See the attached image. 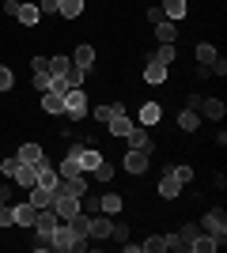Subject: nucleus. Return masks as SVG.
I'll list each match as a JSON object with an SVG mask.
<instances>
[{
	"mask_svg": "<svg viewBox=\"0 0 227 253\" xmlns=\"http://www.w3.org/2000/svg\"><path fill=\"white\" fill-rule=\"evenodd\" d=\"M65 114L76 117V121H84L87 117V91H80V87L65 91Z\"/></svg>",
	"mask_w": 227,
	"mask_h": 253,
	"instance_id": "1",
	"label": "nucleus"
},
{
	"mask_svg": "<svg viewBox=\"0 0 227 253\" xmlns=\"http://www.w3.org/2000/svg\"><path fill=\"white\" fill-rule=\"evenodd\" d=\"M121 167L129 170V174H148V167H151V155H148V151H136V148H129V151H125V159H121Z\"/></svg>",
	"mask_w": 227,
	"mask_h": 253,
	"instance_id": "2",
	"label": "nucleus"
},
{
	"mask_svg": "<svg viewBox=\"0 0 227 253\" xmlns=\"http://www.w3.org/2000/svg\"><path fill=\"white\" fill-rule=\"evenodd\" d=\"M49 208L61 215V219H72L76 211H80V197H68V193H53V204Z\"/></svg>",
	"mask_w": 227,
	"mask_h": 253,
	"instance_id": "3",
	"label": "nucleus"
},
{
	"mask_svg": "<svg viewBox=\"0 0 227 253\" xmlns=\"http://www.w3.org/2000/svg\"><path fill=\"white\" fill-rule=\"evenodd\" d=\"M125 144H129V148H136V151H148V155L155 151V148H151V136H148V128H144V125H133L129 132H125Z\"/></svg>",
	"mask_w": 227,
	"mask_h": 253,
	"instance_id": "4",
	"label": "nucleus"
},
{
	"mask_svg": "<svg viewBox=\"0 0 227 253\" xmlns=\"http://www.w3.org/2000/svg\"><path fill=\"white\" fill-rule=\"evenodd\" d=\"M15 155H19V163H31V167H49V159H45V151L38 148V144H23L19 151H15Z\"/></svg>",
	"mask_w": 227,
	"mask_h": 253,
	"instance_id": "5",
	"label": "nucleus"
},
{
	"mask_svg": "<svg viewBox=\"0 0 227 253\" xmlns=\"http://www.w3.org/2000/svg\"><path fill=\"white\" fill-rule=\"evenodd\" d=\"M80 148H84V144H76V148L65 151V163L57 167V174H61V178H76V174H84V170H80Z\"/></svg>",
	"mask_w": 227,
	"mask_h": 253,
	"instance_id": "6",
	"label": "nucleus"
},
{
	"mask_svg": "<svg viewBox=\"0 0 227 253\" xmlns=\"http://www.w3.org/2000/svg\"><path fill=\"white\" fill-rule=\"evenodd\" d=\"M53 193H68V197H87V178L76 174V178H61Z\"/></svg>",
	"mask_w": 227,
	"mask_h": 253,
	"instance_id": "7",
	"label": "nucleus"
},
{
	"mask_svg": "<svg viewBox=\"0 0 227 253\" xmlns=\"http://www.w3.org/2000/svg\"><path fill=\"white\" fill-rule=\"evenodd\" d=\"M205 231H208V234H216L220 242L227 238V215H224L220 208H212V211L205 215Z\"/></svg>",
	"mask_w": 227,
	"mask_h": 253,
	"instance_id": "8",
	"label": "nucleus"
},
{
	"mask_svg": "<svg viewBox=\"0 0 227 253\" xmlns=\"http://www.w3.org/2000/svg\"><path fill=\"white\" fill-rule=\"evenodd\" d=\"M220 246H224V242H220L216 234H208V231L201 234V231H197V238H193V246H189V253H216Z\"/></svg>",
	"mask_w": 227,
	"mask_h": 253,
	"instance_id": "9",
	"label": "nucleus"
},
{
	"mask_svg": "<svg viewBox=\"0 0 227 253\" xmlns=\"http://www.w3.org/2000/svg\"><path fill=\"white\" fill-rule=\"evenodd\" d=\"M110 231H114V223H110V215H102V211H98V215H91V238H95V242H102V238H110Z\"/></svg>",
	"mask_w": 227,
	"mask_h": 253,
	"instance_id": "10",
	"label": "nucleus"
},
{
	"mask_svg": "<svg viewBox=\"0 0 227 253\" xmlns=\"http://www.w3.org/2000/svg\"><path fill=\"white\" fill-rule=\"evenodd\" d=\"M11 211H15V223H19V227H34V219H38V208H34L31 201L11 204Z\"/></svg>",
	"mask_w": 227,
	"mask_h": 253,
	"instance_id": "11",
	"label": "nucleus"
},
{
	"mask_svg": "<svg viewBox=\"0 0 227 253\" xmlns=\"http://www.w3.org/2000/svg\"><path fill=\"white\" fill-rule=\"evenodd\" d=\"M159 8H163V19H174V23L189 15V4H185V0H163Z\"/></svg>",
	"mask_w": 227,
	"mask_h": 253,
	"instance_id": "12",
	"label": "nucleus"
},
{
	"mask_svg": "<svg viewBox=\"0 0 227 253\" xmlns=\"http://www.w3.org/2000/svg\"><path fill=\"white\" fill-rule=\"evenodd\" d=\"M72 64L76 68H84V72H91V68H95V49H91V45H76V53H72Z\"/></svg>",
	"mask_w": 227,
	"mask_h": 253,
	"instance_id": "13",
	"label": "nucleus"
},
{
	"mask_svg": "<svg viewBox=\"0 0 227 253\" xmlns=\"http://www.w3.org/2000/svg\"><path fill=\"white\" fill-rule=\"evenodd\" d=\"M15 185H23V189H31V185H38V167H31V163H19V170H15Z\"/></svg>",
	"mask_w": 227,
	"mask_h": 253,
	"instance_id": "14",
	"label": "nucleus"
},
{
	"mask_svg": "<svg viewBox=\"0 0 227 253\" xmlns=\"http://www.w3.org/2000/svg\"><path fill=\"white\" fill-rule=\"evenodd\" d=\"M178 193H182V181H178V178L171 174V170H167V174L159 178V197H163V201H174Z\"/></svg>",
	"mask_w": 227,
	"mask_h": 253,
	"instance_id": "15",
	"label": "nucleus"
},
{
	"mask_svg": "<svg viewBox=\"0 0 227 253\" xmlns=\"http://www.w3.org/2000/svg\"><path fill=\"white\" fill-rule=\"evenodd\" d=\"M15 19L23 23V27H38V19H42V11H38V4H19V11H15Z\"/></svg>",
	"mask_w": 227,
	"mask_h": 253,
	"instance_id": "16",
	"label": "nucleus"
},
{
	"mask_svg": "<svg viewBox=\"0 0 227 253\" xmlns=\"http://www.w3.org/2000/svg\"><path fill=\"white\" fill-rule=\"evenodd\" d=\"M57 223H65L53 208H38V219H34V231H53Z\"/></svg>",
	"mask_w": 227,
	"mask_h": 253,
	"instance_id": "17",
	"label": "nucleus"
},
{
	"mask_svg": "<svg viewBox=\"0 0 227 253\" xmlns=\"http://www.w3.org/2000/svg\"><path fill=\"white\" fill-rule=\"evenodd\" d=\"M27 201H31L34 208H49V204H53V189H42V185H31V189H27Z\"/></svg>",
	"mask_w": 227,
	"mask_h": 253,
	"instance_id": "18",
	"label": "nucleus"
},
{
	"mask_svg": "<svg viewBox=\"0 0 227 253\" xmlns=\"http://www.w3.org/2000/svg\"><path fill=\"white\" fill-rule=\"evenodd\" d=\"M197 110H201V114H205L208 121H220V117L227 114V106L220 102V98H201V106H197Z\"/></svg>",
	"mask_w": 227,
	"mask_h": 253,
	"instance_id": "19",
	"label": "nucleus"
},
{
	"mask_svg": "<svg viewBox=\"0 0 227 253\" xmlns=\"http://www.w3.org/2000/svg\"><path fill=\"white\" fill-rule=\"evenodd\" d=\"M159 117H163V106H159V102H144V106H140V125H144V128L159 125Z\"/></svg>",
	"mask_w": 227,
	"mask_h": 253,
	"instance_id": "20",
	"label": "nucleus"
},
{
	"mask_svg": "<svg viewBox=\"0 0 227 253\" xmlns=\"http://www.w3.org/2000/svg\"><path fill=\"white\" fill-rule=\"evenodd\" d=\"M42 110L45 114H65V95H61V91H45L42 95Z\"/></svg>",
	"mask_w": 227,
	"mask_h": 253,
	"instance_id": "21",
	"label": "nucleus"
},
{
	"mask_svg": "<svg viewBox=\"0 0 227 253\" xmlns=\"http://www.w3.org/2000/svg\"><path fill=\"white\" fill-rule=\"evenodd\" d=\"M144 80H148L151 87L167 84V64H159V61H148V68H144Z\"/></svg>",
	"mask_w": 227,
	"mask_h": 253,
	"instance_id": "22",
	"label": "nucleus"
},
{
	"mask_svg": "<svg viewBox=\"0 0 227 253\" xmlns=\"http://www.w3.org/2000/svg\"><path fill=\"white\" fill-rule=\"evenodd\" d=\"M65 223L80 234V238H91V234H87V231H91V215H87V211H76L72 219H65Z\"/></svg>",
	"mask_w": 227,
	"mask_h": 253,
	"instance_id": "23",
	"label": "nucleus"
},
{
	"mask_svg": "<svg viewBox=\"0 0 227 253\" xmlns=\"http://www.w3.org/2000/svg\"><path fill=\"white\" fill-rule=\"evenodd\" d=\"M102 163V151H91V148H80V170L84 174H91V170Z\"/></svg>",
	"mask_w": 227,
	"mask_h": 253,
	"instance_id": "24",
	"label": "nucleus"
},
{
	"mask_svg": "<svg viewBox=\"0 0 227 253\" xmlns=\"http://www.w3.org/2000/svg\"><path fill=\"white\" fill-rule=\"evenodd\" d=\"M84 11V0H57V15L61 19H76Z\"/></svg>",
	"mask_w": 227,
	"mask_h": 253,
	"instance_id": "25",
	"label": "nucleus"
},
{
	"mask_svg": "<svg viewBox=\"0 0 227 253\" xmlns=\"http://www.w3.org/2000/svg\"><path fill=\"white\" fill-rule=\"evenodd\" d=\"M106 125H110V136H121V140H125V132H129V128L136 125V121H129L125 114H118V117H110Z\"/></svg>",
	"mask_w": 227,
	"mask_h": 253,
	"instance_id": "26",
	"label": "nucleus"
},
{
	"mask_svg": "<svg viewBox=\"0 0 227 253\" xmlns=\"http://www.w3.org/2000/svg\"><path fill=\"white\" fill-rule=\"evenodd\" d=\"M118 114H125V106H121V102H110V106H95V110H91V117H95V121H110V117H118Z\"/></svg>",
	"mask_w": 227,
	"mask_h": 253,
	"instance_id": "27",
	"label": "nucleus"
},
{
	"mask_svg": "<svg viewBox=\"0 0 227 253\" xmlns=\"http://www.w3.org/2000/svg\"><path fill=\"white\" fill-rule=\"evenodd\" d=\"M155 34H159V42H174V38H178V23L174 19H159L155 23Z\"/></svg>",
	"mask_w": 227,
	"mask_h": 253,
	"instance_id": "28",
	"label": "nucleus"
},
{
	"mask_svg": "<svg viewBox=\"0 0 227 253\" xmlns=\"http://www.w3.org/2000/svg\"><path fill=\"white\" fill-rule=\"evenodd\" d=\"M121 204H125V201H121L118 193H106V197L98 201V211H102V215H118V211H121Z\"/></svg>",
	"mask_w": 227,
	"mask_h": 253,
	"instance_id": "29",
	"label": "nucleus"
},
{
	"mask_svg": "<svg viewBox=\"0 0 227 253\" xmlns=\"http://www.w3.org/2000/svg\"><path fill=\"white\" fill-rule=\"evenodd\" d=\"M178 125H182L185 132H193V128H201V114H197V110H189V106H185L182 114H178Z\"/></svg>",
	"mask_w": 227,
	"mask_h": 253,
	"instance_id": "30",
	"label": "nucleus"
},
{
	"mask_svg": "<svg viewBox=\"0 0 227 253\" xmlns=\"http://www.w3.org/2000/svg\"><path fill=\"white\" fill-rule=\"evenodd\" d=\"M61 80H65V84H68V91H72V87H80V84L87 80V72H84V68H76V64H68L65 72H61Z\"/></svg>",
	"mask_w": 227,
	"mask_h": 253,
	"instance_id": "31",
	"label": "nucleus"
},
{
	"mask_svg": "<svg viewBox=\"0 0 227 253\" xmlns=\"http://www.w3.org/2000/svg\"><path fill=\"white\" fill-rule=\"evenodd\" d=\"M57 181H61V174H57L53 167H42V170H38V185H42V189H57Z\"/></svg>",
	"mask_w": 227,
	"mask_h": 253,
	"instance_id": "32",
	"label": "nucleus"
},
{
	"mask_svg": "<svg viewBox=\"0 0 227 253\" xmlns=\"http://www.w3.org/2000/svg\"><path fill=\"white\" fill-rule=\"evenodd\" d=\"M174 57H178V49H174V42H159V53H155L151 61H159V64H167V68H171V61H174Z\"/></svg>",
	"mask_w": 227,
	"mask_h": 253,
	"instance_id": "33",
	"label": "nucleus"
},
{
	"mask_svg": "<svg viewBox=\"0 0 227 253\" xmlns=\"http://www.w3.org/2000/svg\"><path fill=\"white\" fill-rule=\"evenodd\" d=\"M34 250L38 253H45V250H53V231H34Z\"/></svg>",
	"mask_w": 227,
	"mask_h": 253,
	"instance_id": "34",
	"label": "nucleus"
},
{
	"mask_svg": "<svg viewBox=\"0 0 227 253\" xmlns=\"http://www.w3.org/2000/svg\"><path fill=\"white\" fill-rule=\"evenodd\" d=\"M15 170H19V155H8V159H0V174H4V178H15Z\"/></svg>",
	"mask_w": 227,
	"mask_h": 253,
	"instance_id": "35",
	"label": "nucleus"
},
{
	"mask_svg": "<svg viewBox=\"0 0 227 253\" xmlns=\"http://www.w3.org/2000/svg\"><path fill=\"white\" fill-rule=\"evenodd\" d=\"M216 57H220V53H216V45H208V42H201V45H197V61H201V64H212Z\"/></svg>",
	"mask_w": 227,
	"mask_h": 253,
	"instance_id": "36",
	"label": "nucleus"
},
{
	"mask_svg": "<svg viewBox=\"0 0 227 253\" xmlns=\"http://www.w3.org/2000/svg\"><path fill=\"white\" fill-rule=\"evenodd\" d=\"M49 87H53V72H34V91H49Z\"/></svg>",
	"mask_w": 227,
	"mask_h": 253,
	"instance_id": "37",
	"label": "nucleus"
},
{
	"mask_svg": "<svg viewBox=\"0 0 227 253\" xmlns=\"http://www.w3.org/2000/svg\"><path fill=\"white\" fill-rule=\"evenodd\" d=\"M140 250H148V253H163V250H167V238H163V234H155V238L140 242Z\"/></svg>",
	"mask_w": 227,
	"mask_h": 253,
	"instance_id": "38",
	"label": "nucleus"
},
{
	"mask_svg": "<svg viewBox=\"0 0 227 253\" xmlns=\"http://www.w3.org/2000/svg\"><path fill=\"white\" fill-rule=\"evenodd\" d=\"M11 87H15V72L8 64H0V91H11Z\"/></svg>",
	"mask_w": 227,
	"mask_h": 253,
	"instance_id": "39",
	"label": "nucleus"
},
{
	"mask_svg": "<svg viewBox=\"0 0 227 253\" xmlns=\"http://www.w3.org/2000/svg\"><path fill=\"white\" fill-rule=\"evenodd\" d=\"M91 174H95V181H110V178H114V167H110L106 159H102V163H98V167L91 170Z\"/></svg>",
	"mask_w": 227,
	"mask_h": 253,
	"instance_id": "40",
	"label": "nucleus"
},
{
	"mask_svg": "<svg viewBox=\"0 0 227 253\" xmlns=\"http://www.w3.org/2000/svg\"><path fill=\"white\" fill-rule=\"evenodd\" d=\"M68 64H72V61H68L65 53H61V57H49V72H53V76H61V72L68 68Z\"/></svg>",
	"mask_w": 227,
	"mask_h": 253,
	"instance_id": "41",
	"label": "nucleus"
},
{
	"mask_svg": "<svg viewBox=\"0 0 227 253\" xmlns=\"http://www.w3.org/2000/svg\"><path fill=\"white\" fill-rule=\"evenodd\" d=\"M171 174L182 181V185H189V181H193V167H171Z\"/></svg>",
	"mask_w": 227,
	"mask_h": 253,
	"instance_id": "42",
	"label": "nucleus"
},
{
	"mask_svg": "<svg viewBox=\"0 0 227 253\" xmlns=\"http://www.w3.org/2000/svg\"><path fill=\"white\" fill-rule=\"evenodd\" d=\"M0 227H4V231H8V227H15V211H11L8 204L0 208Z\"/></svg>",
	"mask_w": 227,
	"mask_h": 253,
	"instance_id": "43",
	"label": "nucleus"
},
{
	"mask_svg": "<svg viewBox=\"0 0 227 253\" xmlns=\"http://www.w3.org/2000/svg\"><path fill=\"white\" fill-rule=\"evenodd\" d=\"M38 11L42 15H57V0H38Z\"/></svg>",
	"mask_w": 227,
	"mask_h": 253,
	"instance_id": "44",
	"label": "nucleus"
},
{
	"mask_svg": "<svg viewBox=\"0 0 227 253\" xmlns=\"http://www.w3.org/2000/svg\"><path fill=\"white\" fill-rule=\"evenodd\" d=\"M110 238H118V242H125V238H129V227H121V223H114V231H110Z\"/></svg>",
	"mask_w": 227,
	"mask_h": 253,
	"instance_id": "45",
	"label": "nucleus"
},
{
	"mask_svg": "<svg viewBox=\"0 0 227 253\" xmlns=\"http://www.w3.org/2000/svg\"><path fill=\"white\" fill-rule=\"evenodd\" d=\"M31 68H34V72H49V57H34Z\"/></svg>",
	"mask_w": 227,
	"mask_h": 253,
	"instance_id": "46",
	"label": "nucleus"
},
{
	"mask_svg": "<svg viewBox=\"0 0 227 253\" xmlns=\"http://www.w3.org/2000/svg\"><path fill=\"white\" fill-rule=\"evenodd\" d=\"M19 4H23V0H4V15H15V11H19Z\"/></svg>",
	"mask_w": 227,
	"mask_h": 253,
	"instance_id": "47",
	"label": "nucleus"
},
{
	"mask_svg": "<svg viewBox=\"0 0 227 253\" xmlns=\"http://www.w3.org/2000/svg\"><path fill=\"white\" fill-rule=\"evenodd\" d=\"M163 19V8H148V23H159Z\"/></svg>",
	"mask_w": 227,
	"mask_h": 253,
	"instance_id": "48",
	"label": "nucleus"
}]
</instances>
